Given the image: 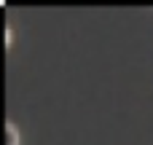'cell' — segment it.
I'll list each match as a JSON object with an SVG mask.
<instances>
[{"mask_svg": "<svg viewBox=\"0 0 153 145\" xmlns=\"http://www.w3.org/2000/svg\"><path fill=\"white\" fill-rule=\"evenodd\" d=\"M5 137H8V143H5V145H19V129H16L11 121L5 124Z\"/></svg>", "mask_w": 153, "mask_h": 145, "instance_id": "6da1fadb", "label": "cell"}]
</instances>
